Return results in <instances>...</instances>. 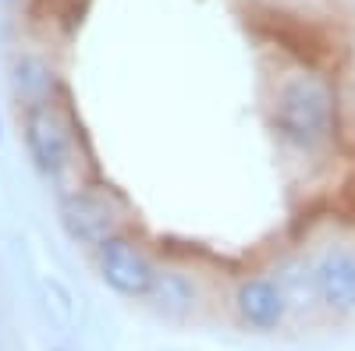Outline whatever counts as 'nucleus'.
<instances>
[{
	"label": "nucleus",
	"instance_id": "1",
	"mask_svg": "<svg viewBox=\"0 0 355 351\" xmlns=\"http://www.w3.org/2000/svg\"><path fill=\"white\" fill-rule=\"evenodd\" d=\"M338 125L334 89L313 71H295L281 82L274 96V128L277 135L302 153L327 145Z\"/></svg>",
	"mask_w": 355,
	"mask_h": 351
},
{
	"label": "nucleus",
	"instance_id": "2",
	"mask_svg": "<svg viewBox=\"0 0 355 351\" xmlns=\"http://www.w3.org/2000/svg\"><path fill=\"white\" fill-rule=\"evenodd\" d=\"M25 150H28L33 167L40 174H46V178H57L68 167L71 132H68L64 114L53 107V100L25 107Z\"/></svg>",
	"mask_w": 355,
	"mask_h": 351
},
{
	"label": "nucleus",
	"instance_id": "3",
	"mask_svg": "<svg viewBox=\"0 0 355 351\" xmlns=\"http://www.w3.org/2000/svg\"><path fill=\"white\" fill-rule=\"evenodd\" d=\"M96 262H100L103 284L110 291H117L121 298H146L150 295L157 267L135 242L121 238V234H110L107 242L96 245Z\"/></svg>",
	"mask_w": 355,
	"mask_h": 351
},
{
	"label": "nucleus",
	"instance_id": "4",
	"mask_svg": "<svg viewBox=\"0 0 355 351\" xmlns=\"http://www.w3.org/2000/svg\"><path fill=\"white\" fill-rule=\"evenodd\" d=\"M57 220H61L64 234L75 245H89L96 249L100 242H107L110 234H117V210L107 195L96 192H71L61 199L57 206Z\"/></svg>",
	"mask_w": 355,
	"mask_h": 351
},
{
	"label": "nucleus",
	"instance_id": "5",
	"mask_svg": "<svg viewBox=\"0 0 355 351\" xmlns=\"http://www.w3.org/2000/svg\"><path fill=\"white\" fill-rule=\"evenodd\" d=\"M288 298L277 280L270 277H249L239 284V291H234V312H239V319L256 330V334H274L284 316H288Z\"/></svg>",
	"mask_w": 355,
	"mask_h": 351
},
{
	"label": "nucleus",
	"instance_id": "6",
	"mask_svg": "<svg viewBox=\"0 0 355 351\" xmlns=\"http://www.w3.org/2000/svg\"><path fill=\"white\" fill-rule=\"evenodd\" d=\"M313 277H316V295L323 309H331L338 316L355 309V252L327 249L316 259Z\"/></svg>",
	"mask_w": 355,
	"mask_h": 351
},
{
	"label": "nucleus",
	"instance_id": "7",
	"mask_svg": "<svg viewBox=\"0 0 355 351\" xmlns=\"http://www.w3.org/2000/svg\"><path fill=\"white\" fill-rule=\"evenodd\" d=\"M146 302L153 305L157 316L171 319V323H182L196 312V284L185 277V273H174V270H157L153 277V287Z\"/></svg>",
	"mask_w": 355,
	"mask_h": 351
},
{
	"label": "nucleus",
	"instance_id": "8",
	"mask_svg": "<svg viewBox=\"0 0 355 351\" xmlns=\"http://www.w3.org/2000/svg\"><path fill=\"white\" fill-rule=\"evenodd\" d=\"M53 68L43 61V57L36 53H21L15 68H11V85H15V93L33 107V103H46L53 96Z\"/></svg>",
	"mask_w": 355,
	"mask_h": 351
},
{
	"label": "nucleus",
	"instance_id": "9",
	"mask_svg": "<svg viewBox=\"0 0 355 351\" xmlns=\"http://www.w3.org/2000/svg\"><path fill=\"white\" fill-rule=\"evenodd\" d=\"M274 280L281 284V291H284V298H288L291 309L306 312V309H313V305L320 302L313 267H306V262H288V267H281V273H277Z\"/></svg>",
	"mask_w": 355,
	"mask_h": 351
},
{
	"label": "nucleus",
	"instance_id": "10",
	"mask_svg": "<svg viewBox=\"0 0 355 351\" xmlns=\"http://www.w3.org/2000/svg\"><path fill=\"white\" fill-rule=\"evenodd\" d=\"M0 135H4V121H0Z\"/></svg>",
	"mask_w": 355,
	"mask_h": 351
},
{
	"label": "nucleus",
	"instance_id": "11",
	"mask_svg": "<svg viewBox=\"0 0 355 351\" xmlns=\"http://www.w3.org/2000/svg\"><path fill=\"white\" fill-rule=\"evenodd\" d=\"M57 351H64V348H57Z\"/></svg>",
	"mask_w": 355,
	"mask_h": 351
}]
</instances>
